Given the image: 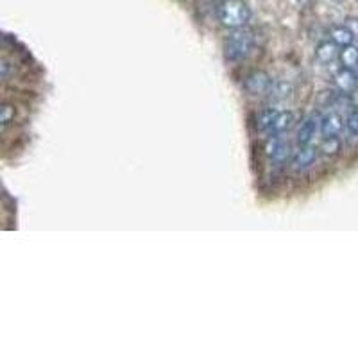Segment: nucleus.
Instances as JSON below:
<instances>
[{
    "mask_svg": "<svg viewBox=\"0 0 358 358\" xmlns=\"http://www.w3.org/2000/svg\"><path fill=\"white\" fill-rule=\"evenodd\" d=\"M217 20L229 31L242 29L251 20V8L245 0H220L217 6Z\"/></svg>",
    "mask_w": 358,
    "mask_h": 358,
    "instance_id": "1",
    "label": "nucleus"
},
{
    "mask_svg": "<svg viewBox=\"0 0 358 358\" xmlns=\"http://www.w3.org/2000/svg\"><path fill=\"white\" fill-rule=\"evenodd\" d=\"M252 49H255V34L245 27L231 31L222 43L224 57L233 63L245 59L252 52Z\"/></svg>",
    "mask_w": 358,
    "mask_h": 358,
    "instance_id": "2",
    "label": "nucleus"
},
{
    "mask_svg": "<svg viewBox=\"0 0 358 358\" xmlns=\"http://www.w3.org/2000/svg\"><path fill=\"white\" fill-rule=\"evenodd\" d=\"M273 79L264 70H255L244 79V90L249 95H264L273 88Z\"/></svg>",
    "mask_w": 358,
    "mask_h": 358,
    "instance_id": "3",
    "label": "nucleus"
},
{
    "mask_svg": "<svg viewBox=\"0 0 358 358\" xmlns=\"http://www.w3.org/2000/svg\"><path fill=\"white\" fill-rule=\"evenodd\" d=\"M317 152L319 149H315L313 145H299V149H297L296 152L292 155V158H290V167H292V171L296 172H303L306 171V169H310L315 163V159H317Z\"/></svg>",
    "mask_w": 358,
    "mask_h": 358,
    "instance_id": "4",
    "label": "nucleus"
},
{
    "mask_svg": "<svg viewBox=\"0 0 358 358\" xmlns=\"http://www.w3.org/2000/svg\"><path fill=\"white\" fill-rule=\"evenodd\" d=\"M335 86L341 94L351 95L358 88V73L357 70L342 66L335 72Z\"/></svg>",
    "mask_w": 358,
    "mask_h": 358,
    "instance_id": "5",
    "label": "nucleus"
},
{
    "mask_svg": "<svg viewBox=\"0 0 358 358\" xmlns=\"http://www.w3.org/2000/svg\"><path fill=\"white\" fill-rule=\"evenodd\" d=\"M265 152L273 162L285 163L290 156V143L281 140L280 136H271L265 145Z\"/></svg>",
    "mask_w": 358,
    "mask_h": 358,
    "instance_id": "6",
    "label": "nucleus"
},
{
    "mask_svg": "<svg viewBox=\"0 0 358 358\" xmlns=\"http://www.w3.org/2000/svg\"><path fill=\"white\" fill-rule=\"evenodd\" d=\"M341 47L337 43H334L331 40H324L315 47V62L321 63V65H330L335 59H338V54H341Z\"/></svg>",
    "mask_w": 358,
    "mask_h": 358,
    "instance_id": "7",
    "label": "nucleus"
},
{
    "mask_svg": "<svg viewBox=\"0 0 358 358\" xmlns=\"http://www.w3.org/2000/svg\"><path fill=\"white\" fill-rule=\"evenodd\" d=\"M342 126H344V120H342L341 113H337V111H328L321 118V134L322 136H338V133L342 131Z\"/></svg>",
    "mask_w": 358,
    "mask_h": 358,
    "instance_id": "8",
    "label": "nucleus"
},
{
    "mask_svg": "<svg viewBox=\"0 0 358 358\" xmlns=\"http://www.w3.org/2000/svg\"><path fill=\"white\" fill-rule=\"evenodd\" d=\"M317 131H321V120L315 117L305 118L301 127H299V131H297V143H299V145H308Z\"/></svg>",
    "mask_w": 358,
    "mask_h": 358,
    "instance_id": "9",
    "label": "nucleus"
},
{
    "mask_svg": "<svg viewBox=\"0 0 358 358\" xmlns=\"http://www.w3.org/2000/svg\"><path fill=\"white\" fill-rule=\"evenodd\" d=\"M330 40L334 43H337L338 47H348V45H353L355 41V33L348 27L346 24H341V25H334L330 29Z\"/></svg>",
    "mask_w": 358,
    "mask_h": 358,
    "instance_id": "10",
    "label": "nucleus"
},
{
    "mask_svg": "<svg viewBox=\"0 0 358 358\" xmlns=\"http://www.w3.org/2000/svg\"><path fill=\"white\" fill-rule=\"evenodd\" d=\"M292 124H294V113H292V111H281L280 110L278 117L274 118L273 127H271L268 134H271V136H280V134H283L285 131H289L290 127H292Z\"/></svg>",
    "mask_w": 358,
    "mask_h": 358,
    "instance_id": "11",
    "label": "nucleus"
},
{
    "mask_svg": "<svg viewBox=\"0 0 358 358\" xmlns=\"http://www.w3.org/2000/svg\"><path fill=\"white\" fill-rule=\"evenodd\" d=\"M278 113H280L278 108H265V110H262L260 113L257 115V120H255L257 129L260 131V133L268 134V131H271V127H273L274 118L278 117Z\"/></svg>",
    "mask_w": 358,
    "mask_h": 358,
    "instance_id": "12",
    "label": "nucleus"
},
{
    "mask_svg": "<svg viewBox=\"0 0 358 358\" xmlns=\"http://www.w3.org/2000/svg\"><path fill=\"white\" fill-rule=\"evenodd\" d=\"M338 59H341L342 66L357 70L358 69V47H355V45L342 47L341 54H338Z\"/></svg>",
    "mask_w": 358,
    "mask_h": 358,
    "instance_id": "13",
    "label": "nucleus"
},
{
    "mask_svg": "<svg viewBox=\"0 0 358 358\" xmlns=\"http://www.w3.org/2000/svg\"><path fill=\"white\" fill-rule=\"evenodd\" d=\"M319 151L326 156V158H334L341 152V140L338 136H324L319 145Z\"/></svg>",
    "mask_w": 358,
    "mask_h": 358,
    "instance_id": "14",
    "label": "nucleus"
},
{
    "mask_svg": "<svg viewBox=\"0 0 358 358\" xmlns=\"http://www.w3.org/2000/svg\"><path fill=\"white\" fill-rule=\"evenodd\" d=\"M290 92H292V86H290L289 83L278 81V83H273V88H271L268 94L278 99H287L290 95Z\"/></svg>",
    "mask_w": 358,
    "mask_h": 358,
    "instance_id": "15",
    "label": "nucleus"
},
{
    "mask_svg": "<svg viewBox=\"0 0 358 358\" xmlns=\"http://www.w3.org/2000/svg\"><path fill=\"white\" fill-rule=\"evenodd\" d=\"M0 122H2V129H8L11 122H15V108L11 104H2L0 108Z\"/></svg>",
    "mask_w": 358,
    "mask_h": 358,
    "instance_id": "16",
    "label": "nucleus"
},
{
    "mask_svg": "<svg viewBox=\"0 0 358 358\" xmlns=\"http://www.w3.org/2000/svg\"><path fill=\"white\" fill-rule=\"evenodd\" d=\"M346 129L351 136H358V108L351 110L346 117Z\"/></svg>",
    "mask_w": 358,
    "mask_h": 358,
    "instance_id": "17",
    "label": "nucleus"
},
{
    "mask_svg": "<svg viewBox=\"0 0 358 358\" xmlns=\"http://www.w3.org/2000/svg\"><path fill=\"white\" fill-rule=\"evenodd\" d=\"M335 2H344V0H335Z\"/></svg>",
    "mask_w": 358,
    "mask_h": 358,
    "instance_id": "18",
    "label": "nucleus"
},
{
    "mask_svg": "<svg viewBox=\"0 0 358 358\" xmlns=\"http://www.w3.org/2000/svg\"><path fill=\"white\" fill-rule=\"evenodd\" d=\"M357 2H358V0H357Z\"/></svg>",
    "mask_w": 358,
    "mask_h": 358,
    "instance_id": "19",
    "label": "nucleus"
}]
</instances>
